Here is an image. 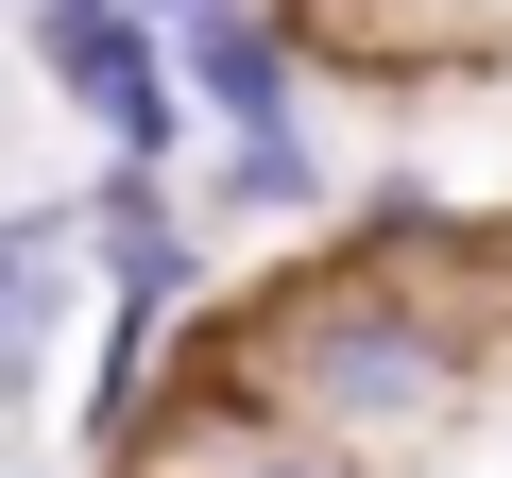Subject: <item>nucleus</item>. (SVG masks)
<instances>
[{
  "label": "nucleus",
  "instance_id": "nucleus-4",
  "mask_svg": "<svg viewBox=\"0 0 512 478\" xmlns=\"http://www.w3.org/2000/svg\"><path fill=\"white\" fill-rule=\"evenodd\" d=\"M35 239H52V222H0V291H18V274H35Z\"/></svg>",
  "mask_w": 512,
  "mask_h": 478
},
{
  "label": "nucleus",
  "instance_id": "nucleus-5",
  "mask_svg": "<svg viewBox=\"0 0 512 478\" xmlns=\"http://www.w3.org/2000/svg\"><path fill=\"white\" fill-rule=\"evenodd\" d=\"M274 478H325V461H274Z\"/></svg>",
  "mask_w": 512,
  "mask_h": 478
},
{
  "label": "nucleus",
  "instance_id": "nucleus-1",
  "mask_svg": "<svg viewBox=\"0 0 512 478\" xmlns=\"http://www.w3.org/2000/svg\"><path fill=\"white\" fill-rule=\"evenodd\" d=\"M461 393V342L444 325H410V308H325L308 325V410H342V427H427Z\"/></svg>",
  "mask_w": 512,
  "mask_h": 478
},
{
  "label": "nucleus",
  "instance_id": "nucleus-3",
  "mask_svg": "<svg viewBox=\"0 0 512 478\" xmlns=\"http://www.w3.org/2000/svg\"><path fill=\"white\" fill-rule=\"evenodd\" d=\"M103 274H120V325H171V291H188V222L154 205V171L103 188Z\"/></svg>",
  "mask_w": 512,
  "mask_h": 478
},
{
  "label": "nucleus",
  "instance_id": "nucleus-2",
  "mask_svg": "<svg viewBox=\"0 0 512 478\" xmlns=\"http://www.w3.org/2000/svg\"><path fill=\"white\" fill-rule=\"evenodd\" d=\"M171 52H188V86L256 137V120H291V69H274V35H256V18H222V0H188V18H171Z\"/></svg>",
  "mask_w": 512,
  "mask_h": 478
}]
</instances>
